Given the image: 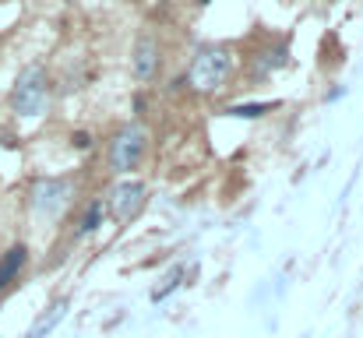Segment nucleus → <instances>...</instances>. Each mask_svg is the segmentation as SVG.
Instances as JSON below:
<instances>
[{"label":"nucleus","mask_w":363,"mask_h":338,"mask_svg":"<svg viewBox=\"0 0 363 338\" xmlns=\"http://www.w3.org/2000/svg\"><path fill=\"white\" fill-rule=\"evenodd\" d=\"M71 198H74L71 180L50 176V180H39V184L32 187V208H35V215H43V219H57V215L71 205Z\"/></svg>","instance_id":"nucleus-4"},{"label":"nucleus","mask_w":363,"mask_h":338,"mask_svg":"<svg viewBox=\"0 0 363 338\" xmlns=\"http://www.w3.org/2000/svg\"><path fill=\"white\" fill-rule=\"evenodd\" d=\"M64 310H67V300H57V303L50 307V317H39V325L28 332V338H43L57 321H60V317H64Z\"/></svg>","instance_id":"nucleus-8"},{"label":"nucleus","mask_w":363,"mask_h":338,"mask_svg":"<svg viewBox=\"0 0 363 338\" xmlns=\"http://www.w3.org/2000/svg\"><path fill=\"white\" fill-rule=\"evenodd\" d=\"M99 222H103V201H92L89 205V212H85V219H82V236H89V232H96L99 229Z\"/></svg>","instance_id":"nucleus-9"},{"label":"nucleus","mask_w":363,"mask_h":338,"mask_svg":"<svg viewBox=\"0 0 363 338\" xmlns=\"http://www.w3.org/2000/svg\"><path fill=\"white\" fill-rule=\"evenodd\" d=\"M180 275H184V268H173V275L166 278V286H162V289H155V296H152V300H162V296H169V293L177 289V282H180Z\"/></svg>","instance_id":"nucleus-10"},{"label":"nucleus","mask_w":363,"mask_h":338,"mask_svg":"<svg viewBox=\"0 0 363 338\" xmlns=\"http://www.w3.org/2000/svg\"><path fill=\"white\" fill-rule=\"evenodd\" d=\"M11 106L18 116H43L50 106V74L46 67L32 64L18 74L14 89H11Z\"/></svg>","instance_id":"nucleus-2"},{"label":"nucleus","mask_w":363,"mask_h":338,"mask_svg":"<svg viewBox=\"0 0 363 338\" xmlns=\"http://www.w3.org/2000/svg\"><path fill=\"white\" fill-rule=\"evenodd\" d=\"M130 67H134V78L141 81H152L159 74V43L152 35H141L130 50Z\"/></svg>","instance_id":"nucleus-6"},{"label":"nucleus","mask_w":363,"mask_h":338,"mask_svg":"<svg viewBox=\"0 0 363 338\" xmlns=\"http://www.w3.org/2000/svg\"><path fill=\"white\" fill-rule=\"evenodd\" d=\"M272 106L268 103H257V106H237V110H230V113H237V116H261V113H268Z\"/></svg>","instance_id":"nucleus-11"},{"label":"nucleus","mask_w":363,"mask_h":338,"mask_svg":"<svg viewBox=\"0 0 363 338\" xmlns=\"http://www.w3.org/2000/svg\"><path fill=\"white\" fill-rule=\"evenodd\" d=\"M141 208H145V184H138V180H123V184L113 187V194H110V212H113L117 222L138 219Z\"/></svg>","instance_id":"nucleus-5"},{"label":"nucleus","mask_w":363,"mask_h":338,"mask_svg":"<svg viewBox=\"0 0 363 338\" xmlns=\"http://www.w3.org/2000/svg\"><path fill=\"white\" fill-rule=\"evenodd\" d=\"M25 261H28V250H25V243H14V247H7V254L0 257V289H7V286H11V282L21 275Z\"/></svg>","instance_id":"nucleus-7"},{"label":"nucleus","mask_w":363,"mask_h":338,"mask_svg":"<svg viewBox=\"0 0 363 338\" xmlns=\"http://www.w3.org/2000/svg\"><path fill=\"white\" fill-rule=\"evenodd\" d=\"M71 145H78V148H89V145H92V137H89L85 130H78V134H71Z\"/></svg>","instance_id":"nucleus-12"},{"label":"nucleus","mask_w":363,"mask_h":338,"mask_svg":"<svg viewBox=\"0 0 363 338\" xmlns=\"http://www.w3.org/2000/svg\"><path fill=\"white\" fill-rule=\"evenodd\" d=\"M233 74V53L226 46H201L191 60V71H187V85L201 96L208 92H219Z\"/></svg>","instance_id":"nucleus-1"},{"label":"nucleus","mask_w":363,"mask_h":338,"mask_svg":"<svg viewBox=\"0 0 363 338\" xmlns=\"http://www.w3.org/2000/svg\"><path fill=\"white\" fill-rule=\"evenodd\" d=\"M145 145H148L145 127L123 123L121 130L113 134V141H110V166H113V173H130V169H138V162L145 159Z\"/></svg>","instance_id":"nucleus-3"}]
</instances>
